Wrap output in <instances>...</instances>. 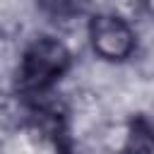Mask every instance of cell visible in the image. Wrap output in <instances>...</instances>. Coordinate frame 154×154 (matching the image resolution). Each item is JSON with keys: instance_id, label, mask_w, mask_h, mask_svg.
I'll use <instances>...</instances> for the list:
<instances>
[{"instance_id": "6da1fadb", "label": "cell", "mask_w": 154, "mask_h": 154, "mask_svg": "<svg viewBox=\"0 0 154 154\" xmlns=\"http://www.w3.org/2000/svg\"><path fill=\"white\" fill-rule=\"evenodd\" d=\"M72 55L70 48L53 36H38L34 38L19 63V87L29 94L51 89L70 67Z\"/></svg>"}, {"instance_id": "7a4b0ae2", "label": "cell", "mask_w": 154, "mask_h": 154, "mask_svg": "<svg viewBox=\"0 0 154 154\" xmlns=\"http://www.w3.org/2000/svg\"><path fill=\"white\" fill-rule=\"evenodd\" d=\"M87 34H89L91 51L101 60H108V63H123V60H128L132 55L135 46H137L132 26L123 17L108 14V12L94 14L89 19Z\"/></svg>"}, {"instance_id": "3957f363", "label": "cell", "mask_w": 154, "mask_h": 154, "mask_svg": "<svg viewBox=\"0 0 154 154\" xmlns=\"http://www.w3.org/2000/svg\"><path fill=\"white\" fill-rule=\"evenodd\" d=\"M123 154H154V125L144 118H132L125 135Z\"/></svg>"}, {"instance_id": "277c9868", "label": "cell", "mask_w": 154, "mask_h": 154, "mask_svg": "<svg viewBox=\"0 0 154 154\" xmlns=\"http://www.w3.org/2000/svg\"><path fill=\"white\" fill-rule=\"evenodd\" d=\"M87 0H38V7L58 19H70L75 14H82Z\"/></svg>"}, {"instance_id": "5b68a950", "label": "cell", "mask_w": 154, "mask_h": 154, "mask_svg": "<svg viewBox=\"0 0 154 154\" xmlns=\"http://www.w3.org/2000/svg\"><path fill=\"white\" fill-rule=\"evenodd\" d=\"M144 7H147V14H149L152 22H154V0H144Z\"/></svg>"}]
</instances>
